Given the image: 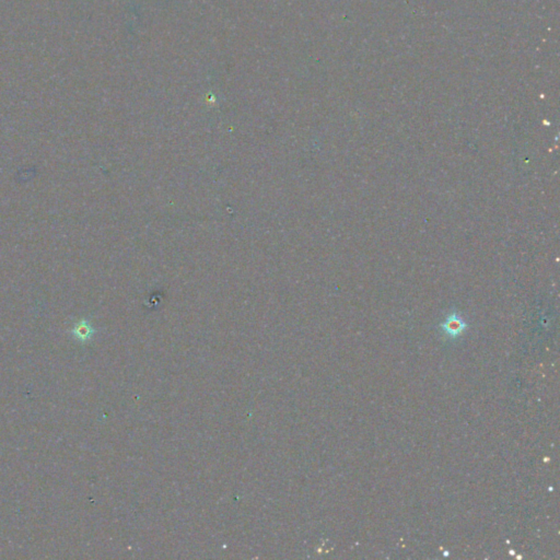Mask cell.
<instances>
[{"label": "cell", "mask_w": 560, "mask_h": 560, "mask_svg": "<svg viewBox=\"0 0 560 560\" xmlns=\"http://www.w3.org/2000/svg\"><path fill=\"white\" fill-rule=\"evenodd\" d=\"M442 332L447 335L450 338H458L467 328V324L464 322V320L461 317L457 312H453L450 314L447 320L444 321L440 325Z\"/></svg>", "instance_id": "6da1fadb"}, {"label": "cell", "mask_w": 560, "mask_h": 560, "mask_svg": "<svg viewBox=\"0 0 560 560\" xmlns=\"http://www.w3.org/2000/svg\"><path fill=\"white\" fill-rule=\"evenodd\" d=\"M91 334H92V329L88 324H84V325L79 326L78 336H80L81 338H89L91 336Z\"/></svg>", "instance_id": "7a4b0ae2"}]
</instances>
